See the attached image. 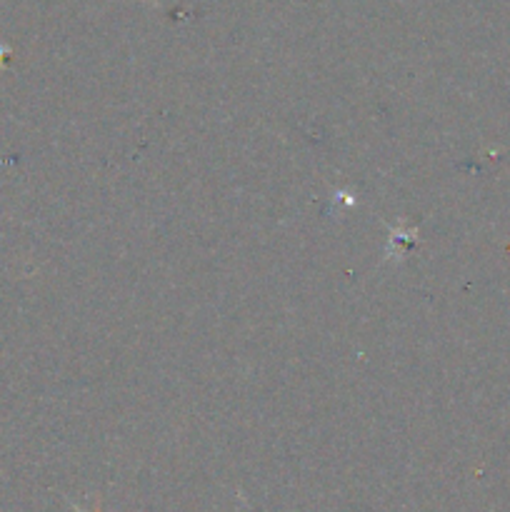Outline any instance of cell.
I'll use <instances>...</instances> for the list:
<instances>
[{"mask_svg": "<svg viewBox=\"0 0 510 512\" xmlns=\"http://www.w3.org/2000/svg\"><path fill=\"white\" fill-rule=\"evenodd\" d=\"M73 510H75V512H83V510H80V508H75V505H73Z\"/></svg>", "mask_w": 510, "mask_h": 512, "instance_id": "6da1fadb", "label": "cell"}]
</instances>
